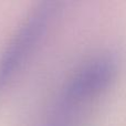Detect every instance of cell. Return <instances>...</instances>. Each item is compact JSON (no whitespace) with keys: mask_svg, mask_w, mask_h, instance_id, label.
Masks as SVG:
<instances>
[{"mask_svg":"<svg viewBox=\"0 0 126 126\" xmlns=\"http://www.w3.org/2000/svg\"><path fill=\"white\" fill-rule=\"evenodd\" d=\"M118 71L113 53H98L86 59L64 83L55 109L87 112V109L107 91Z\"/></svg>","mask_w":126,"mask_h":126,"instance_id":"cell-1","label":"cell"},{"mask_svg":"<svg viewBox=\"0 0 126 126\" xmlns=\"http://www.w3.org/2000/svg\"><path fill=\"white\" fill-rule=\"evenodd\" d=\"M57 13L54 2H41L21 23L0 58V87L22 66L46 35Z\"/></svg>","mask_w":126,"mask_h":126,"instance_id":"cell-2","label":"cell"},{"mask_svg":"<svg viewBox=\"0 0 126 126\" xmlns=\"http://www.w3.org/2000/svg\"><path fill=\"white\" fill-rule=\"evenodd\" d=\"M86 117V113L54 110L50 122L47 126H83Z\"/></svg>","mask_w":126,"mask_h":126,"instance_id":"cell-3","label":"cell"}]
</instances>
